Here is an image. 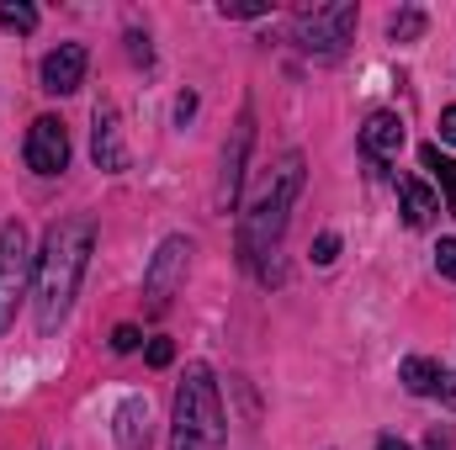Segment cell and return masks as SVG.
<instances>
[{
	"label": "cell",
	"mask_w": 456,
	"mask_h": 450,
	"mask_svg": "<svg viewBox=\"0 0 456 450\" xmlns=\"http://www.w3.org/2000/svg\"><path fill=\"white\" fill-rule=\"evenodd\" d=\"M91 249H96V223L91 218H64V223L48 228L43 254H37V329L43 334H53L69 318L80 276L91 265Z\"/></svg>",
	"instance_id": "obj_1"
},
{
	"label": "cell",
	"mask_w": 456,
	"mask_h": 450,
	"mask_svg": "<svg viewBox=\"0 0 456 450\" xmlns=\"http://www.w3.org/2000/svg\"><path fill=\"white\" fill-rule=\"evenodd\" d=\"M297 191H303V154H287V159L271 170V186L260 191L255 213L244 218L239 249H244V260L260 270V281H281V270H276V244H281V233H287V213H292Z\"/></svg>",
	"instance_id": "obj_2"
},
{
	"label": "cell",
	"mask_w": 456,
	"mask_h": 450,
	"mask_svg": "<svg viewBox=\"0 0 456 450\" xmlns=\"http://www.w3.org/2000/svg\"><path fill=\"white\" fill-rule=\"evenodd\" d=\"M170 450H224V403H218V382L202 360L186 366V376L175 387Z\"/></svg>",
	"instance_id": "obj_3"
},
{
	"label": "cell",
	"mask_w": 456,
	"mask_h": 450,
	"mask_svg": "<svg viewBox=\"0 0 456 450\" xmlns=\"http://www.w3.org/2000/svg\"><path fill=\"white\" fill-rule=\"evenodd\" d=\"M355 32V5H314L297 16V48L314 53V59H340L345 43Z\"/></svg>",
	"instance_id": "obj_4"
},
{
	"label": "cell",
	"mask_w": 456,
	"mask_h": 450,
	"mask_svg": "<svg viewBox=\"0 0 456 450\" xmlns=\"http://www.w3.org/2000/svg\"><path fill=\"white\" fill-rule=\"evenodd\" d=\"M27 276H32V254H27V228L0 223V334L16 318V302L27 297Z\"/></svg>",
	"instance_id": "obj_5"
},
{
	"label": "cell",
	"mask_w": 456,
	"mask_h": 450,
	"mask_svg": "<svg viewBox=\"0 0 456 450\" xmlns=\"http://www.w3.org/2000/svg\"><path fill=\"white\" fill-rule=\"evenodd\" d=\"M186 260H191V238H165L159 244V254H154V265H149V276H143V292H149V302L154 308H165L170 302V292L186 281Z\"/></svg>",
	"instance_id": "obj_6"
},
{
	"label": "cell",
	"mask_w": 456,
	"mask_h": 450,
	"mask_svg": "<svg viewBox=\"0 0 456 450\" xmlns=\"http://www.w3.org/2000/svg\"><path fill=\"white\" fill-rule=\"evenodd\" d=\"M27 165H32L37 175H59V170L69 165V133H64L59 117H37V122L27 127Z\"/></svg>",
	"instance_id": "obj_7"
},
{
	"label": "cell",
	"mask_w": 456,
	"mask_h": 450,
	"mask_svg": "<svg viewBox=\"0 0 456 450\" xmlns=\"http://www.w3.org/2000/svg\"><path fill=\"white\" fill-rule=\"evenodd\" d=\"M86 64H91V53L80 48V43H59L48 59H43V91L48 96H69V91H80L86 85Z\"/></svg>",
	"instance_id": "obj_8"
},
{
	"label": "cell",
	"mask_w": 456,
	"mask_h": 450,
	"mask_svg": "<svg viewBox=\"0 0 456 450\" xmlns=\"http://www.w3.org/2000/svg\"><path fill=\"white\" fill-rule=\"evenodd\" d=\"M91 154L102 170H127V149H122V122H117V107H96V133H91Z\"/></svg>",
	"instance_id": "obj_9"
},
{
	"label": "cell",
	"mask_w": 456,
	"mask_h": 450,
	"mask_svg": "<svg viewBox=\"0 0 456 450\" xmlns=\"http://www.w3.org/2000/svg\"><path fill=\"white\" fill-rule=\"evenodd\" d=\"M361 149H366L371 159H398V149H403V117L398 112H371L366 127H361Z\"/></svg>",
	"instance_id": "obj_10"
},
{
	"label": "cell",
	"mask_w": 456,
	"mask_h": 450,
	"mask_svg": "<svg viewBox=\"0 0 456 450\" xmlns=\"http://www.w3.org/2000/svg\"><path fill=\"white\" fill-rule=\"evenodd\" d=\"M244 149H249V112L239 117V127H233V149L224 154V181H218V207L233 213V202H239V181H244Z\"/></svg>",
	"instance_id": "obj_11"
},
{
	"label": "cell",
	"mask_w": 456,
	"mask_h": 450,
	"mask_svg": "<svg viewBox=\"0 0 456 450\" xmlns=\"http://www.w3.org/2000/svg\"><path fill=\"white\" fill-rule=\"evenodd\" d=\"M112 435H117V450H149V403L143 398H122Z\"/></svg>",
	"instance_id": "obj_12"
},
{
	"label": "cell",
	"mask_w": 456,
	"mask_h": 450,
	"mask_svg": "<svg viewBox=\"0 0 456 450\" xmlns=\"http://www.w3.org/2000/svg\"><path fill=\"white\" fill-rule=\"evenodd\" d=\"M398 197H403V223L409 228H425L441 213V202H436V191L425 181H398Z\"/></svg>",
	"instance_id": "obj_13"
},
{
	"label": "cell",
	"mask_w": 456,
	"mask_h": 450,
	"mask_svg": "<svg viewBox=\"0 0 456 450\" xmlns=\"http://www.w3.org/2000/svg\"><path fill=\"white\" fill-rule=\"evenodd\" d=\"M441 376H446V371H441L436 360H425V355H409V360L398 366V382H403V387H409L414 398H436Z\"/></svg>",
	"instance_id": "obj_14"
},
{
	"label": "cell",
	"mask_w": 456,
	"mask_h": 450,
	"mask_svg": "<svg viewBox=\"0 0 456 450\" xmlns=\"http://www.w3.org/2000/svg\"><path fill=\"white\" fill-rule=\"evenodd\" d=\"M419 159H425V170H430V175H436V181L446 186V197L456 202V159H446V154H441L436 143H425V154H419Z\"/></svg>",
	"instance_id": "obj_15"
},
{
	"label": "cell",
	"mask_w": 456,
	"mask_h": 450,
	"mask_svg": "<svg viewBox=\"0 0 456 450\" xmlns=\"http://www.w3.org/2000/svg\"><path fill=\"white\" fill-rule=\"evenodd\" d=\"M387 32H393V43H414V37L425 32V11H419V5H409V11H393Z\"/></svg>",
	"instance_id": "obj_16"
},
{
	"label": "cell",
	"mask_w": 456,
	"mask_h": 450,
	"mask_svg": "<svg viewBox=\"0 0 456 450\" xmlns=\"http://www.w3.org/2000/svg\"><path fill=\"white\" fill-rule=\"evenodd\" d=\"M0 27H5V32H37V11L21 5V0H5V5H0Z\"/></svg>",
	"instance_id": "obj_17"
},
{
	"label": "cell",
	"mask_w": 456,
	"mask_h": 450,
	"mask_svg": "<svg viewBox=\"0 0 456 450\" xmlns=\"http://www.w3.org/2000/svg\"><path fill=\"white\" fill-rule=\"evenodd\" d=\"M335 254H340V233H319L314 238V265H335Z\"/></svg>",
	"instance_id": "obj_18"
},
{
	"label": "cell",
	"mask_w": 456,
	"mask_h": 450,
	"mask_svg": "<svg viewBox=\"0 0 456 450\" xmlns=\"http://www.w3.org/2000/svg\"><path fill=\"white\" fill-rule=\"evenodd\" d=\"M436 270H441L446 281H456V238H441V244H436Z\"/></svg>",
	"instance_id": "obj_19"
},
{
	"label": "cell",
	"mask_w": 456,
	"mask_h": 450,
	"mask_svg": "<svg viewBox=\"0 0 456 450\" xmlns=\"http://www.w3.org/2000/svg\"><path fill=\"white\" fill-rule=\"evenodd\" d=\"M170 360H175V344H170V339H154V344H149V366L159 371V366H170Z\"/></svg>",
	"instance_id": "obj_20"
},
{
	"label": "cell",
	"mask_w": 456,
	"mask_h": 450,
	"mask_svg": "<svg viewBox=\"0 0 456 450\" xmlns=\"http://www.w3.org/2000/svg\"><path fill=\"white\" fill-rule=\"evenodd\" d=\"M112 350H122V355H127V350H138V329H133V324H122V329L112 334Z\"/></svg>",
	"instance_id": "obj_21"
},
{
	"label": "cell",
	"mask_w": 456,
	"mask_h": 450,
	"mask_svg": "<svg viewBox=\"0 0 456 450\" xmlns=\"http://www.w3.org/2000/svg\"><path fill=\"white\" fill-rule=\"evenodd\" d=\"M271 5H224V16H239V21H249V16H265Z\"/></svg>",
	"instance_id": "obj_22"
},
{
	"label": "cell",
	"mask_w": 456,
	"mask_h": 450,
	"mask_svg": "<svg viewBox=\"0 0 456 450\" xmlns=\"http://www.w3.org/2000/svg\"><path fill=\"white\" fill-rule=\"evenodd\" d=\"M441 138H446V143H456V107H446V112H441Z\"/></svg>",
	"instance_id": "obj_23"
},
{
	"label": "cell",
	"mask_w": 456,
	"mask_h": 450,
	"mask_svg": "<svg viewBox=\"0 0 456 450\" xmlns=\"http://www.w3.org/2000/svg\"><path fill=\"white\" fill-rule=\"evenodd\" d=\"M436 398H446V403H456V376H452V371L441 376V387H436Z\"/></svg>",
	"instance_id": "obj_24"
},
{
	"label": "cell",
	"mask_w": 456,
	"mask_h": 450,
	"mask_svg": "<svg viewBox=\"0 0 456 450\" xmlns=\"http://www.w3.org/2000/svg\"><path fill=\"white\" fill-rule=\"evenodd\" d=\"M377 450H409V446H403L398 435H382V440H377Z\"/></svg>",
	"instance_id": "obj_25"
},
{
	"label": "cell",
	"mask_w": 456,
	"mask_h": 450,
	"mask_svg": "<svg viewBox=\"0 0 456 450\" xmlns=\"http://www.w3.org/2000/svg\"><path fill=\"white\" fill-rule=\"evenodd\" d=\"M430 450H441V446H436V440H430Z\"/></svg>",
	"instance_id": "obj_26"
}]
</instances>
